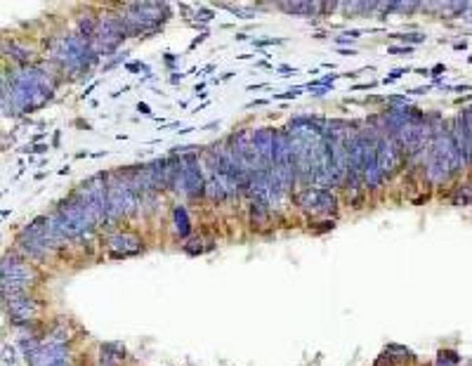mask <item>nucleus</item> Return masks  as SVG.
Returning <instances> with one entry per match:
<instances>
[{
	"label": "nucleus",
	"instance_id": "obj_1",
	"mask_svg": "<svg viewBox=\"0 0 472 366\" xmlns=\"http://www.w3.org/2000/svg\"><path fill=\"white\" fill-rule=\"evenodd\" d=\"M52 57L64 71L76 76L97 64L99 54L92 50L90 41H85L79 33H71V36H64L62 41H57V45L52 48Z\"/></svg>",
	"mask_w": 472,
	"mask_h": 366
},
{
	"label": "nucleus",
	"instance_id": "obj_2",
	"mask_svg": "<svg viewBox=\"0 0 472 366\" xmlns=\"http://www.w3.org/2000/svg\"><path fill=\"white\" fill-rule=\"evenodd\" d=\"M121 17L127 36H149L163 26L170 17V8L165 3H132L121 10Z\"/></svg>",
	"mask_w": 472,
	"mask_h": 366
},
{
	"label": "nucleus",
	"instance_id": "obj_3",
	"mask_svg": "<svg viewBox=\"0 0 472 366\" xmlns=\"http://www.w3.org/2000/svg\"><path fill=\"white\" fill-rule=\"evenodd\" d=\"M109 182V223H116L127 215H135L140 208V196L132 190L125 170H111L107 173Z\"/></svg>",
	"mask_w": 472,
	"mask_h": 366
},
{
	"label": "nucleus",
	"instance_id": "obj_4",
	"mask_svg": "<svg viewBox=\"0 0 472 366\" xmlns=\"http://www.w3.org/2000/svg\"><path fill=\"white\" fill-rule=\"evenodd\" d=\"M0 276H3V296L29 291V286H33L38 281V272L33 270L29 263H24L17 253L3 255V270H0Z\"/></svg>",
	"mask_w": 472,
	"mask_h": 366
},
{
	"label": "nucleus",
	"instance_id": "obj_5",
	"mask_svg": "<svg viewBox=\"0 0 472 366\" xmlns=\"http://www.w3.org/2000/svg\"><path fill=\"white\" fill-rule=\"evenodd\" d=\"M125 36L127 33H125V24H123L121 12H109V14L99 17L97 31H94V38L90 41V45L97 54H109L121 45V41H123Z\"/></svg>",
	"mask_w": 472,
	"mask_h": 366
},
{
	"label": "nucleus",
	"instance_id": "obj_6",
	"mask_svg": "<svg viewBox=\"0 0 472 366\" xmlns=\"http://www.w3.org/2000/svg\"><path fill=\"white\" fill-rule=\"evenodd\" d=\"M57 210L64 215L66 220H69L71 227H74V230L79 232L83 241H85V239H90V236H92V232L97 230V227H94V223L90 220V215H88L85 206H83V203H81V199L76 196V194H71V196L62 199V201L57 203Z\"/></svg>",
	"mask_w": 472,
	"mask_h": 366
},
{
	"label": "nucleus",
	"instance_id": "obj_7",
	"mask_svg": "<svg viewBox=\"0 0 472 366\" xmlns=\"http://www.w3.org/2000/svg\"><path fill=\"white\" fill-rule=\"evenodd\" d=\"M24 357L31 366H54V364L64 362V359H69V343L48 336L45 340L38 343L29 354H24Z\"/></svg>",
	"mask_w": 472,
	"mask_h": 366
},
{
	"label": "nucleus",
	"instance_id": "obj_8",
	"mask_svg": "<svg viewBox=\"0 0 472 366\" xmlns=\"http://www.w3.org/2000/svg\"><path fill=\"white\" fill-rule=\"evenodd\" d=\"M3 303H5V312H8V317L14 326L31 324L38 314V303L29 296V291L8 293V296H3Z\"/></svg>",
	"mask_w": 472,
	"mask_h": 366
},
{
	"label": "nucleus",
	"instance_id": "obj_9",
	"mask_svg": "<svg viewBox=\"0 0 472 366\" xmlns=\"http://www.w3.org/2000/svg\"><path fill=\"white\" fill-rule=\"evenodd\" d=\"M14 246L21 255H26V258H31V260H45L50 255V246L43 241V236L38 234V230L31 223L19 232Z\"/></svg>",
	"mask_w": 472,
	"mask_h": 366
},
{
	"label": "nucleus",
	"instance_id": "obj_10",
	"mask_svg": "<svg viewBox=\"0 0 472 366\" xmlns=\"http://www.w3.org/2000/svg\"><path fill=\"white\" fill-rule=\"evenodd\" d=\"M182 168H185V187L189 199L205 196V173L198 163L196 154H185L182 156Z\"/></svg>",
	"mask_w": 472,
	"mask_h": 366
},
{
	"label": "nucleus",
	"instance_id": "obj_11",
	"mask_svg": "<svg viewBox=\"0 0 472 366\" xmlns=\"http://www.w3.org/2000/svg\"><path fill=\"white\" fill-rule=\"evenodd\" d=\"M109 246V255L111 258H125V255H135L144 248L142 239L137 234H130V232H114V234L107 239Z\"/></svg>",
	"mask_w": 472,
	"mask_h": 366
},
{
	"label": "nucleus",
	"instance_id": "obj_12",
	"mask_svg": "<svg viewBox=\"0 0 472 366\" xmlns=\"http://www.w3.org/2000/svg\"><path fill=\"white\" fill-rule=\"evenodd\" d=\"M451 137H453V142H456V147H458V154H460V159H463V163L468 165L470 161H472V144H470V137H468V130H465V123H463V116H456L453 119V123H451Z\"/></svg>",
	"mask_w": 472,
	"mask_h": 366
},
{
	"label": "nucleus",
	"instance_id": "obj_13",
	"mask_svg": "<svg viewBox=\"0 0 472 366\" xmlns=\"http://www.w3.org/2000/svg\"><path fill=\"white\" fill-rule=\"evenodd\" d=\"M152 182L156 192H168V159H154L147 163Z\"/></svg>",
	"mask_w": 472,
	"mask_h": 366
},
{
	"label": "nucleus",
	"instance_id": "obj_14",
	"mask_svg": "<svg viewBox=\"0 0 472 366\" xmlns=\"http://www.w3.org/2000/svg\"><path fill=\"white\" fill-rule=\"evenodd\" d=\"M279 10L288 14H302V17H316V14H324V3H279Z\"/></svg>",
	"mask_w": 472,
	"mask_h": 366
},
{
	"label": "nucleus",
	"instance_id": "obj_15",
	"mask_svg": "<svg viewBox=\"0 0 472 366\" xmlns=\"http://www.w3.org/2000/svg\"><path fill=\"white\" fill-rule=\"evenodd\" d=\"M173 230H175V236H180V239H187L192 234V220H189L187 208L180 206V203L173 208Z\"/></svg>",
	"mask_w": 472,
	"mask_h": 366
},
{
	"label": "nucleus",
	"instance_id": "obj_16",
	"mask_svg": "<svg viewBox=\"0 0 472 366\" xmlns=\"http://www.w3.org/2000/svg\"><path fill=\"white\" fill-rule=\"evenodd\" d=\"M248 213H251V225L255 227V230H258V227H263V225L269 220L271 208H269L265 201H260V199H251V206H248Z\"/></svg>",
	"mask_w": 472,
	"mask_h": 366
},
{
	"label": "nucleus",
	"instance_id": "obj_17",
	"mask_svg": "<svg viewBox=\"0 0 472 366\" xmlns=\"http://www.w3.org/2000/svg\"><path fill=\"white\" fill-rule=\"evenodd\" d=\"M338 213V199L336 194L329 190H321L319 203H316V215H333Z\"/></svg>",
	"mask_w": 472,
	"mask_h": 366
},
{
	"label": "nucleus",
	"instance_id": "obj_18",
	"mask_svg": "<svg viewBox=\"0 0 472 366\" xmlns=\"http://www.w3.org/2000/svg\"><path fill=\"white\" fill-rule=\"evenodd\" d=\"M380 3H342L340 10L345 14H373Z\"/></svg>",
	"mask_w": 472,
	"mask_h": 366
},
{
	"label": "nucleus",
	"instance_id": "obj_19",
	"mask_svg": "<svg viewBox=\"0 0 472 366\" xmlns=\"http://www.w3.org/2000/svg\"><path fill=\"white\" fill-rule=\"evenodd\" d=\"M3 52L5 54H10V59H14V62H19L21 66L24 64H29V57H31V52L26 48H21V45H17V43H5L3 45Z\"/></svg>",
	"mask_w": 472,
	"mask_h": 366
},
{
	"label": "nucleus",
	"instance_id": "obj_20",
	"mask_svg": "<svg viewBox=\"0 0 472 366\" xmlns=\"http://www.w3.org/2000/svg\"><path fill=\"white\" fill-rule=\"evenodd\" d=\"M453 203H456V206H470L472 203V185L458 187L456 194H453Z\"/></svg>",
	"mask_w": 472,
	"mask_h": 366
},
{
	"label": "nucleus",
	"instance_id": "obj_21",
	"mask_svg": "<svg viewBox=\"0 0 472 366\" xmlns=\"http://www.w3.org/2000/svg\"><path fill=\"white\" fill-rule=\"evenodd\" d=\"M210 248H213V243H210V246H203V241L198 239V241H189L185 251L194 255V253H203V251H210Z\"/></svg>",
	"mask_w": 472,
	"mask_h": 366
},
{
	"label": "nucleus",
	"instance_id": "obj_22",
	"mask_svg": "<svg viewBox=\"0 0 472 366\" xmlns=\"http://www.w3.org/2000/svg\"><path fill=\"white\" fill-rule=\"evenodd\" d=\"M456 354L453 352H444V354H440V359H437V366H453L456 364Z\"/></svg>",
	"mask_w": 472,
	"mask_h": 366
},
{
	"label": "nucleus",
	"instance_id": "obj_23",
	"mask_svg": "<svg viewBox=\"0 0 472 366\" xmlns=\"http://www.w3.org/2000/svg\"><path fill=\"white\" fill-rule=\"evenodd\" d=\"M397 38H402V41L404 43H423L425 41V36H420V33H409V36H407V33H404V36H397Z\"/></svg>",
	"mask_w": 472,
	"mask_h": 366
},
{
	"label": "nucleus",
	"instance_id": "obj_24",
	"mask_svg": "<svg viewBox=\"0 0 472 366\" xmlns=\"http://www.w3.org/2000/svg\"><path fill=\"white\" fill-rule=\"evenodd\" d=\"M336 223L333 220H324V223H316V232H331Z\"/></svg>",
	"mask_w": 472,
	"mask_h": 366
},
{
	"label": "nucleus",
	"instance_id": "obj_25",
	"mask_svg": "<svg viewBox=\"0 0 472 366\" xmlns=\"http://www.w3.org/2000/svg\"><path fill=\"white\" fill-rule=\"evenodd\" d=\"M300 95V88H296V90H288V92H283V95H276L279 99H293V97H298Z\"/></svg>",
	"mask_w": 472,
	"mask_h": 366
},
{
	"label": "nucleus",
	"instance_id": "obj_26",
	"mask_svg": "<svg viewBox=\"0 0 472 366\" xmlns=\"http://www.w3.org/2000/svg\"><path fill=\"white\" fill-rule=\"evenodd\" d=\"M271 43H281V41H271V38H260V41H253V45L263 48V45H271Z\"/></svg>",
	"mask_w": 472,
	"mask_h": 366
},
{
	"label": "nucleus",
	"instance_id": "obj_27",
	"mask_svg": "<svg viewBox=\"0 0 472 366\" xmlns=\"http://www.w3.org/2000/svg\"><path fill=\"white\" fill-rule=\"evenodd\" d=\"M137 109H140V112H142V114H152V109H149V107H147V104H142V102H140V104H137Z\"/></svg>",
	"mask_w": 472,
	"mask_h": 366
},
{
	"label": "nucleus",
	"instance_id": "obj_28",
	"mask_svg": "<svg viewBox=\"0 0 472 366\" xmlns=\"http://www.w3.org/2000/svg\"><path fill=\"white\" fill-rule=\"evenodd\" d=\"M390 52H409V48H390Z\"/></svg>",
	"mask_w": 472,
	"mask_h": 366
},
{
	"label": "nucleus",
	"instance_id": "obj_29",
	"mask_svg": "<svg viewBox=\"0 0 472 366\" xmlns=\"http://www.w3.org/2000/svg\"><path fill=\"white\" fill-rule=\"evenodd\" d=\"M170 81H173V83H180V81H182V74H173V79H170Z\"/></svg>",
	"mask_w": 472,
	"mask_h": 366
}]
</instances>
